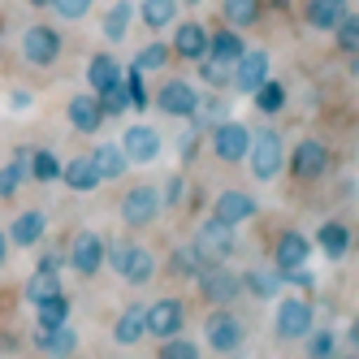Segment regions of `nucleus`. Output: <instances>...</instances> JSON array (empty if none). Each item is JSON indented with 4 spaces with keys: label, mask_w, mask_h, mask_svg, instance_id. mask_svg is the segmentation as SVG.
<instances>
[{
    "label": "nucleus",
    "mask_w": 359,
    "mask_h": 359,
    "mask_svg": "<svg viewBox=\"0 0 359 359\" xmlns=\"http://www.w3.org/2000/svg\"><path fill=\"white\" fill-rule=\"evenodd\" d=\"M247 161H251V173L260 177V182H273V177L286 169V143H281L277 130H255L251 135V147H247Z\"/></svg>",
    "instance_id": "nucleus-1"
},
{
    "label": "nucleus",
    "mask_w": 359,
    "mask_h": 359,
    "mask_svg": "<svg viewBox=\"0 0 359 359\" xmlns=\"http://www.w3.org/2000/svg\"><path fill=\"white\" fill-rule=\"evenodd\" d=\"M104 264H113L130 286L139 290V286H147L151 277H156V255H151L143 243H121V247H109V260Z\"/></svg>",
    "instance_id": "nucleus-2"
},
{
    "label": "nucleus",
    "mask_w": 359,
    "mask_h": 359,
    "mask_svg": "<svg viewBox=\"0 0 359 359\" xmlns=\"http://www.w3.org/2000/svg\"><path fill=\"white\" fill-rule=\"evenodd\" d=\"M195 286H199V299L212 303V307H229V303H238V294H243L238 273H229L225 264H203L195 273Z\"/></svg>",
    "instance_id": "nucleus-3"
},
{
    "label": "nucleus",
    "mask_w": 359,
    "mask_h": 359,
    "mask_svg": "<svg viewBox=\"0 0 359 359\" xmlns=\"http://www.w3.org/2000/svg\"><path fill=\"white\" fill-rule=\"evenodd\" d=\"M203 342H208L217 355H234L247 342V329H243V320L229 312V307H212L208 320H203Z\"/></svg>",
    "instance_id": "nucleus-4"
},
{
    "label": "nucleus",
    "mask_w": 359,
    "mask_h": 359,
    "mask_svg": "<svg viewBox=\"0 0 359 359\" xmlns=\"http://www.w3.org/2000/svg\"><path fill=\"white\" fill-rule=\"evenodd\" d=\"M286 169H290L294 182H303V187L320 182V177L329 173V147L320 139H303L294 151H286Z\"/></svg>",
    "instance_id": "nucleus-5"
},
{
    "label": "nucleus",
    "mask_w": 359,
    "mask_h": 359,
    "mask_svg": "<svg viewBox=\"0 0 359 359\" xmlns=\"http://www.w3.org/2000/svg\"><path fill=\"white\" fill-rule=\"evenodd\" d=\"M316 329V312L307 299H281L277 303V316H273V333L281 342H303L307 333Z\"/></svg>",
    "instance_id": "nucleus-6"
},
{
    "label": "nucleus",
    "mask_w": 359,
    "mask_h": 359,
    "mask_svg": "<svg viewBox=\"0 0 359 359\" xmlns=\"http://www.w3.org/2000/svg\"><path fill=\"white\" fill-rule=\"evenodd\" d=\"M212 156L221 161V165H238V161H247V147H251V130L243 121H234V117H221L217 126H212Z\"/></svg>",
    "instance_id": "nucleus-7"
},
{
    "label": "nucleus",
    "mask_w": 359,
    "mask_h": 359,
    "mask_svg": "<svg viewBox=\"0 0 359 359\" xmlns=\"http://www.w3.org/2000/svg\"><path fill=\"white\" fill-rule=\"evenodd\" d=\"M234 234H238L234 225L208 217V221H199V229H195V251H199L208 264H225L229 255H234Z\"/></svg>",
    "instance_id": "nucleus-8"
},
{
    "label": "nucleus",
    "mask_w": 359,
    "mask_h": 359,
    "mask_svg": "<svg viewBox=\"0 0 359 359\" xmlns=\"http://www.w3.org/2000/svg\"><path fill=\"white\" fill-rule=\"evenodd\" d=\"M65 53V39L57 27H31L27 35H22V61L35 65V69H48V65H57Z\"/></svg>",
    "instance_id": "nucleus-9"
},
{
    "label": "nucleus",
    "mask_w": 359,
    "mask_h": 359,
    "mask_svg": "<svg viewBox=\"0 0 359 359\" xmlns=\"http://www.w3.org/2000/svg\"><path fill=\"white\" fill-rule=\"evenodd\" d=\"M143 320H147V338H177L187 329V303L182 299H156L151 307H143Z\"/></svg>",
    "instance_id": "nucleus-10"
},
{
    "label": "nucleus",
    "mask_w": 359,
    "mask_h": 359,
    "mask_svg": "<svg viewBox=\"0 0 359 359\" xmlns=\"http://www.w3.org/2000/svg\"><path fill=\"white\" fill-rule=\"evenodd\" d=\"M65 260H69V269L79 277H95L100 269H104V260H109V243L100 238L95 229H83V234H74Z\"/></svg>",
    "instance_id": "nucleus-11"
},
{
    "label": "nucleus",
    "mask_w": 359,
    "mask_h": 359,
    "mask_svg": "<svg viewBox=\"0 0 359 359\" xmlns=\"http://www.w3.org/2000/svg\"><path fill=\"white\" fill-rule=\"evenodd\" d=\"M161 217V191L156 187H130L121 195V221L130 229H147Z\"/></svg>",
    "instance_id": "nucleus-12"
},
{
    "label": "nucleus",
    "mask_w": 359,
    "mask_h": 359,
    "mask_svg": "<svg viewBox=\"0 0 359 359\" xmlns=\"http://www.w3.org/2000/svg\"><path fill=\"white\" fill-rule=\"evenodd\" d=\"M264 79H269V53H264V48H243V57L229 65V87L251 95Z\"/></svg>",
    "instance_id": "nucleus-13"
},
{
    "label": "nucleus",
    "mask_w": 359,
    "mask_h": 359,
    "mask_svg": "<svg viewBox=\"0 0 359 359\" xmlns=\"http://www.w3.org/2000/svg\"><path fill=\"white\" fill-rule=\"evenodd\" d=\"M307 255H312V238L299 234V229H281L273 243V269L290 273V269H307Z\"/></svg>",
    "instance_id": "nucleus-14"
},
{
    "label": "nucleus",
    "mask_w": 359,
    "mask_h": 359,
    "mask_svg": "<svg viewBox=\"0 0 359 359\" xmlns=\"http://www.w3.org/2000/svg\"><path fill=\"white\" fill-rule=\"evenodd\" d=\"M255 212H260V203H255V195H247V191H238V187H229V191H221L217 195V203H212V217L217 221H225V225H247V221H255Z\"/></svg>",
    "instance_id": "nucleus-15"
},
{
    "label": "nucleus",
    "mask_w": 359,
    "mask_h": 359,
    "mask_svg": "<svg viewBox=\"0 0 359 359\" xmlns=\"http://www.w3.org/2000/svg\"><path fill=\"white\" fill-rule=\"evenodd\" d=\"M161 130H151V126H130V130L121 135V151H126V161H135V165H151L161 156Z\"/></svg>",
    "instance_id": "nucleus-16"
},
{
    "label": "nucleus",
    "mask_w": 359,
    "mask_h": 359,
    "mask_svg": "<svg viewBox=\"0 0 359 359\" xmlns=\"http://www.w3.org/2000/svg\"><path fill=\"white\" fill-rule=\"evenodd\" d=\"M195 100H199L195 83H187V79H169V83H161V91H156V109H161L165 117H191Z\"/></svg>",
    "instance_id": "nucleus-17"
},
{
    "label": "nucleus",
    "mask_w": 359,
    "mask_h": 359,
    "mask_svg": "<svg viewBox=\"0 0 359 359\" xmlns=\"http://www.w3.org/2000/svg\"><path fill=\"white\" fill-rule=\"evenodd\" d=\"M169 53H173V57H182V61L208 57V27H203V22H177Z\"/></svg>",
    "instance_id": "nucleus-18"
},
{
    "label": "nucleus",
    "mask_w": 359,
    "mask_h": 359,
    "mask_svg": "<svg viewBox=\"0 0 359 359\" xmlns=\"http://www.w3.org/2000/svg\"><path fill=\"white\" fill-rule=\"evenodd\" d=\"M35 346L48 355V359H69L74 351H79V333H74V325H57V329H35Z\"/></svg>",
    "instance_id": "nucleus-19"
},
{
    "label": "nucleus",
    "mask_w": 359,
    "mask_h": 359,
    "mask_svg": "<svg viewBox=\"0 0 359 359\" xmlns=\"http://www.w3.org/2000/svg\"><path fill=\"white\" fill-rule=\"evenodd\" d=\"M65 117H69V126H74L79 135H100V126L109 121L104 113H100V100H95V95H74L69 109H65Z\"/></svg>",
    "instance_id": "nucleus-20"
},
{
    "label": "nucleus",
    "mask_w": 359,
    "mask_h": 359,
    "mask_svg": "<svg viewBox=\"0 0 359 359\" xmlns=\"http://www.w3.org/2000/svg\"><path fill=\"white\" fill-rule=\"evenodd\" d=\"M147 338V320H143V303H130V307H121V316L113 325V342L117 346H139Z\"/></svg>",
    "instance_id": "nucleus-21"
},
{
    "label": "nucleus",
    "mask_w": 359,
    "mask_h": 359,
    "mask_svg": "<svg viewBox=\"0 0 359 359\" xmlns=\"http://www.w3.org/2000/svg\"><path fill=\"white\" fill-rule=\"evenodd\" d=\"M43 229H48V217H43L39 208H31V212H18L5 234H9L13 247H35V243L43 238Z\"/></svg>",
    "instance_id": "nucleus-22"
},
{
    "label": "nucleus",
    "mask_w": 359,
    "mask_h": 359,
    "mask_svg": "<svg viewBox=\"0 0 359 359\" xmlns=\"http://www.w3.org/2000/svg\"><path fill=\"white\" fill-rule=\"evenodd\" d=\"M87 83H91V95L117 87V83H121V65H117V57H113V53H95V57L87 61Z\"/></svg>",
    "instance_id": "nucleus-23"
},
{
    "label": "nucleus",
    "mask_w": 359,
    "mask_h": 359,
    "mask_svg": "<svg viewBox=\"0 0 359 359\" xmlns=\"http://www.w3.org/2000/svg\"><path fill=\"white\" fill-rule=\"evenodd\" d=\"M57 177H61V182H65L69 191H79V195H87V191H95V187H100V173H95V165H91L87 156H74V161H65Z\"/></svg>",
    "instance_id": "nucleus-24"
},
{
    "label": "nucleus",
    "mask_w": 359,
    "mask_h": 359,
    "mask_svg": "<svg viewBox=\"0 0 359 359\" xmlns=\"http://www.w3.org/2000/svg\"><path fill=\"white\" fill-rule=\"evenodd\" d=\"M346 9H351L346 0H307L303 22H307L312 31H333V27H338V18H342Z\"/></svg>",
    "instance_id": "nucleus-25"
},
{
    "label": "nucleus",
    "mask_w": 359,
    "mask_h": 359,
    "mask_svg": "<svg viewBox=\"0 0 359 359\" xmlns=\"http://www.w3.org/2000/svg\"><path fill=\"white\" fill-rule=\"evenodd\" d=\"M91 165H95V173H100V182H113V177H121L126 173V151H121V143H100L91 156H87Z\"/></svg>",
    "instance_id": "nucleus-26"
},
{
    "label": "nucleus",
    "mask_w": 359,
    "mask_h": 359,
    "mask_svg": "<svg viewBox=\"0 0 359 359\" xmlns=\"http://www.w3.org/2000/svg\"><path fill=\"white\" fill-rule=\"evenodd\" d=\"M264 5L260 0H221V18H225V27H234V31H251L255 22H260Z\"/></svg>",
    "instance_id": "nucleus-27"
},
{
    "label": "nucleus",
    "mask_w": 359,
    "mask_h": 359,
    "mask_svg": "<svg viewBox=\"0 0 359 359\" xmlns=\"http://www.w3.org/2000/svg\"><path fill=\"white\" fill-rule=\"evenodd\" d=\"M316 247L329 255V260H342V255L351 251V229H346V221H325L316 229Z\"/></svg>",
    "instance_id": "nucleus-28"
},
{
    "label": "nucleus",
    "mask_w": 359,
    "mask_h": 359,
    "mask_svg": "<svg viewBox=\"0 0 359 359\" xmlns=\"http://www.w3.org/2000/svg\"><path fill=\"white\" fill-rule=\"evenodd\" d=\"M243 31H234V27H221V31H208V57H217V61H229L234 65L238 57H243Z\"/></svg>",
    "instance_id": "nucleus-29"
},
{
    "label": "nucleus",
    "mask_w": 359,
    "mask_h": 359,
    "mask_svg": "<svg viewBox=\"0 0 359 359\" xmlns=\"http://www.w3.org/2000/svg\"><path fill=\"white\" fill-rule=\"evenodd\" d=\"M221 117H229L225 100H221V95H199V100H195V109H191V130L203 135V130H212Z\"/></svg>",
    "instance_id": "nucleus-30"
},
{
    "label": "nucleus",
    "mask_w": 359,
    "mask_h": 359,
    "mask_svg": "<svg viewBox=\"0 0 359 359\" xmlns=\"http://www.w3.org/2000/svg\"><path fill=\"white\" fill-rule=\"evenodd\" d=\"M251 100H255V113H260V117H277L281 109H286V87L269 74V79L251 91Z\"/></svg>",
    "instance_id": "nucleus-31"
},
{
    "label": "nucleus",
    "mask_w": 359,
    "mask_h": 359,
    "mask_svg": "<svg viewBox=\"0 0 359 359\" xmlns=\"http://www.w3.org/2000/svg\"><path fill=\"white\" fill-rule=\"evenodd\" d=\"M238 281H243V290H247V294H255V299H273L281 286H286L277 269H251V273H243Z\"/></svg>",
    "instance_id": "nucleus-32"
},
{
    "label": "nucleus",
    "mask_w": 359,
    "mask_h": 359,
    "mask_svg": "<svg viewBox=\"0 0 359 359\" xmlns=\"http://www.w3.org/2000/svg\"><path fill=\"white\" fill-rule=\"evenodd\" d=\"M177 9H182L177 0H143V5H139V18H143L147 31H165L169 22L177 18Z\"/></svg>",
    "instance_id": "nucleus-33"
},
{
    "label": "nucleus",
    "mask_w": 359,
    "mask_h": 359,
    "mask_svg": "<svg viewBox=\"0 0 359 359\" xmlns=\"http://www.w3.org/2000/svg\"><path fill=\"white\" fill-rule=\"evenodd\" d=\"M65 320H69V299H65V290L53 294V299H43V303H35V329H57Z\"/></svg>",
    "instance_id": "nucleus-34"
},
{
    "label": "nucleus",
    "mask_w": 359,
    "mask_h": 359,
    "mask_svg": "<svg viewBox=\"0 0 359 359\" xmlns=\"http://www.w3.org/2000/svg\"><path fill=\"white\" fill-rule=\"evenodd\" d=\"M130 18H135V5H130V0H117V5L104 13V39L109 43H121L126 31H130Z\"/></svg>",
    "instance_id": "nucleus-35"
},
{
    "label": "nucleus",
    "mask_w": 359,
    "mask_h": 359,
    "mask_svg": "<svg viewBox=\"0 0 359 359\" xmlns=\"http://www.w3.org/2000/svg\"><path fill=\"white\" fill-rule=\"evenodd\" d=\"M53 294H61V277L48 273V269H35L31 281H27V303L35 307V303H43V299H53Z\"/></svg>",
    "instance_id": "nucleus-36"
},
{
    "label": "nucleus",
    "mask_w": 359,
    "mask_h": 359,
    "mask_svg": "<svg viewBox=\"0 0 359 359\" xmlns=\"http://www.w3.org/2000/svg\"><path fill=\"white\" fill-rule=\"evenodd\" d=\"M199 83L208 91H225L229 87V61H217V57H199Z\"/></svg>",
    "instance_id": "nucleus-37"
},
{
    "label": "nucleus",
    "mask_w": 359,
    "mask_h": 359,
    "mask_svg": "<svg viewBox=\"0 0 359 359\" xmlns=\"http://www.w3.org/2000/svg\"><path fill=\"white\" fill-rule=\"evenodd\" d=\"M27 173L35 177V182H57V173H61V161L53 156V151H43V147H31Z\"/></svg>",
    "instance_id": "nucleus-38"
},
{
    "label": "nucleus",
    "mask_w": 359,
    "mask_h": 359,
    "mask_svg": "<svg viewBox=\"0 0 359 359\" xmlns=\"http://www.w3.org/2000/svg\"><path fill=\"white\" fill-rule=\"evenodd\" d=\"M203 264H208V260L195 251V243H191V247H177V251L169 255V273H173V277H195Z\"/></svg>",
    "instance_id": "nucleus-39"
},
{
    "label": "nucleus",
    "mask_w": 359,
    "mask_h": 359,
    "mask_svg": "<svg viewBox=\"0 0 359 359\" xmlns=\"http://www.w3.org/2000/svg\"><path fill=\"white\" fill-rule=\"evenodd\" d=\"M121 87H126V104H130L135 113H143V109L151 104V100H147V87H143V74H139L135 65L121 74Z\"/></svg>",
    "instance_id": "nucleus-40"
},
{
    "label": "nucleus",
    "mask_w": 359,
    "mask_h": 359,
    "mask_svg": "<svg viewBox=\"0 0 359 359\" xmlns=\"http://www.w3.org/2000/svg\"><path fill=\"white\" fill-rule=\"evenodd\" d=\"M333 35H338V48L346 57H355V48H359V18L346 9L342 18H338V27H333Z\"/></svg>",
    "instance_id": "nucleus-41"
},
{
    "label": "nucleus",
    "mask_w": 359,
    "mask_h": 359,
    "mask_svg": "<svg viewBox=\"0 0 359 359\" xmlns=\"http://www.w3.org/2000/svg\"><path fill=\"white\" fill-rule=\"evenodd\" d=\"M169 65V43H147L143 53L135 57V69L147 74V69H165Z\"/></svg>",
    "instance_id": "nucleus-42"
},
{
    "label": "nucleus",
    "mask_w": 359,
    "mask_h": 359,
    "mask_svg": "<svg viewBox=\"0 0 359 359\" xmlns=\"http://www.w3.org/2000/svg\"><path fill=\"white\" fill-rule=\"evenodd\" d=\"M303 342H307V359H333V342L338 338H333L329 329H312Z\"/></svg>",
    "instance_id": "nucleus-43"
},
{
    "label": "nucleus",
    "mask_w": 359,
    "mask_h": 359,
    "mask_svg": "<svg viewBox=\"0 0 359 359\" xmlns=\"http://www.w3.org/2000/svg\"><path fill=\"white\" fill-rule=\"evenodd\" d=\"M156 359H199V346L177 333V338H165V342H161V355H156Z\"/></svg>",
    "instance_id": "nucleus-44"
},
{
    "label": "nucleus",
    "mask_w": 359,
    "mask_h": 359,
    "mask_svg": "<svg viewBox=\"0 0 359 359\" xmlns=\"http://www.w3.org/2000/svg\"><path fill=\"white\" fill-rule=\"evenodd\" d=\"M22 182H27V169H22L18 161H9L5 169H0V199H13L22 191Z\"/></svg>",
    "instance_id": "nucleus-45"
},
{
    "label": "nucleus",
    "mask_w": 359,
    "mask_h": 359,
    "mask_svg": "<svg viewBox=\"0 0 359 359\" xmlns=\"http://www.w3.org/2000/svg\"><path fill=\"white\" fill-rule=\"evenodd\" d=\"M161 203H169V208H182V199H187V177L182 173H169V182H161Z\"/></svg>",
    "instance_id": "nucleus-46"
},
{
    "label": "nucleus",
    "mask_w": 359,
    "mask_h": 359,
    "mask_svg": "<svg viewBox=\"0 0 359 359\" xmlns=\"http://www.w3.org/2000/svg\"><path fill=\"white\" fill-rule=\"evenodd\" d=\"M91 5H95V0H53L48 9H57L65 22H79V18H87V13H91Z\"/></svg>",
    "instance_id": "nucleus-47"
},
{
    "label": "nucleus",
    "mask_w": 359,
    "mask_h": 359,
    "mask_svg": "<svg viewBox=\"0 0 359 359\" xmlns=\"http://www.w3.org/2000/svg\"><path fill=\"white\" fill-rule=\"evenodd\" d=\"M199 139H203V135H199V130H187V135H182V139H177V156H182V161H187V165H191V161H195V156H199Z\"/></svg>",
    "instance_id": "nucleus-48"
},
{
    "label": "nucleus",
    "mask_w": 359,
    "mask_h": 359,
    "mask_svg": "<svg viewBox=\"0 0 359 359\" xmlns=\"http://www.w3.org/2000/svg\"><path fill=\"white\" fill-rule=\"evenodd\" d=\"M61 260H65L61 251H43V255H39V269H48V273H57V269H61Z\"/></svg>",
    "instance_id": "nucleus-49"
},
{
    "label": "nucleus",
    "mask_w": 359,
    "mask_h": 359,
    "mask_svg": "<svg viewBox=\"0 0 359 359\" xmlns=\"http://www.w3.org/2000/svg\"><path fill=\"white\" fill-rule=\"evenodd\" d=\"M5 260H9V234L0 229V269H5Z\"/></svg>",
    "instance_id": "nucleus-50"
},
{
    "label": "nucleus",
    "mask_w": 359,
    "mask_h": 359,
    "mask_svg": "<svg viewBox=\"0 0 359 359\" xmlns=\"http://www.w3.org/2000/svg\"><path fill=\"white\" fill-rule=\"evenodd\" d=\"M27 5H31V9H48V5H53V0H27Z\"/></svg>",
    "instance_id": "nucleus-51"
},
{
    "label": "nucleus",
    "mask_w": 359,
    "mask_h": 359,
    "mask_svg": "<svg viewBox=\"0 0 359 359\" xmlns=\"http://www.w3.org/2000/svg\"><path fill=\"white\" fill-rule=\"evenodd\" d=\"M273 5H277V9H286V5H290V0H273Z\"/></svg>",
    "instance_id": "nucleus-52"
},
{
    "label": "nucleus",
    "mask_w": 359,
    "mask_h": 359,
    "mask_svg": "<svg viewBox=\"0 0 359 359\" xmlns=\"http://www.w3.org/2000/svg\"><path fill=\"white\" fill-rule=\"evenodd\" d=\"M342 359H359V355H355V351H351V355H342Z\"/></svg>",
    "instance_id": "nucleus-53"
}]
</instances>
